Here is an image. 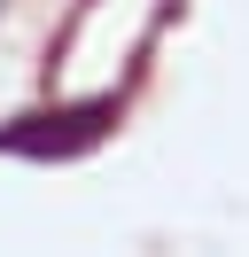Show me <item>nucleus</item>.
<instances>
[{
    "instance_id": "f257e3e1",
    "label": "nucleus",
    "mask_w": 249,
    "mask_h": 257,
    "mask_svg": "<svg viewBox=\"0 0 249 257\" xmlns=\"http://www.w3.org/2000/svg\"><path fill=\"white\" fill-rule=\"evenodd\" d=\"M117 125V101H62V109H31L16 125H0V156H31V164H62V156H86L101 133Z\"/></svg>"
}]
</instances>
